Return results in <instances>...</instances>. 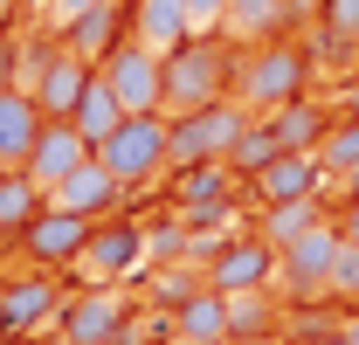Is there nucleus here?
<instances>
[{"instance_id":"nucleus-33","label":"nucleus","mask_w":359,"mask_h":345,"mask_svg":"<svg viewBox=\"0 0 359 345\" xmlns=\"http://www.w3.org/2000/svg\"><path fill=\"white\" fill-rule=\"evenodd\" d=\"M332 221H339V235H346V242L359 249V194H346V201L332 208Z\"/></svg>"},{"instance_id":"nucleus-12","label":"nucleus","mask_w":359,"mask_h":345,"mask_svg":"<svg viewBox=\"0 0 359 345\" xmlns=\"http://www.w3.org/2000/svg\"><path fill=\"white\" fill-rule=\"evenodd\" d=\"M62 311V290H55V276L28 262V276H7L0 283V339H21V332H35Z\"/></svg>"},{"instance_id":"nucleus-21","label":"nucleus","mask_w":359,"mask_h":345,"mask_svg":"<svg viewBox=\"0 0 359 345\" xmlns=\"http://www.w3.org/2000/svg\"><path fill=\"white\" fill-rule=\"evenodd\" d=\"M290 14H297V0H228V35L249 48V42H276V35H290Z\"/></svg>"},{"instance_id":"nucleus-6","label":"nucleus","mask_w":359,"mask_h":345,"mask_svg":"<svg viewBox=\"0 0 359 345\" xmlns=\"http://www.w3.org/2000/svg\"><path fill=\"white\" fill-rule=\"evenodd\" d=\"M256 111L242 97H222V104H201V111H180L173 138H166V166H201V159H228V145L242 138Z\"/></svg>"},{"instance_id":"nucleus-15","label":"nucleus","mask_w":359,"mask_h":345,"mask_svg":"<svg viewBox=\"0 0 359 345\" xmlns=\"http://www.w3.org/2000/svg\"><path fill=\"white\" fill-rule=\"evenodd\" d=\"M83 159H90V138H83L76 125H69V118H48V125H42V138H35V152H28V166H21V172H28V180H35V187L48 194L55 180H69V172L83 166Z\"/></svg>"},{"instance_id":"nucleus-38","label":"nucleus","mask_w":359,"mask_h":345,"mask_svg":"<svg viewBox=\"0 0 359 345\" xmlns=\"http://www.w3.org/2000/svg\"><path fill=\"white\" fill-rule=\"evenodd\" d=\"M14 7H21V0H0V28H7V14H14Z\"/></svg>"},{"instance_id":"nucleus-23","label":"nucleus","mask_w":359,"mask_h":345,"mask_svg":"<svg viewBox=\"0 0 359 345\" xmlns=\"http://www.w3.org/2000/svg\"><path fill=\"white\" fill-rule=\"evenodd\" d=\"M118 118H125V104H118V90H111V76L97 69V76H90V90H83V104L69 111V125L83 131V138H90V152H97V145H104V138L118 131Z\"/></svg>"},{"instance_id":"nucleus-25","label":"nucleus","mask_w":359,"mask_h":345,"mask_svg":"<svg viewBox=\"0 0 359 345\" xmlns=\"http://www.w3.org/2000/svg\"><path fill=\"white\" fill-rule=\"evenodd\" d=\"M318 221H332V201H325V194H311V201H276V208H263V221H256V228L283 249V242H297V235H304V228H318Z\"/></svg>"},{"instance_id":"nucleus-14","label":"nucleus","mask_w":359,"mask_h":345,"mask_svg":"<svg viewBox=\"0 0 359 345\" xmlns=\"http://www.w3.org/2000/svg\"><path fill=\"white\" fill-rule=\"evenodd\" d=\"M118 201H125V187H118V172L104 166L97 152H90V159L69 172V180H55V187H48V208H62V215H83V221H104Z\"/></svg>"},{"instance_id":"nucleus-22","label":"nucleus","mask_w":359,"mask_h":345,"mask_svg":"<svg viewBox=\"0 0 359 345\" xmlns=\"http://www.w3.org/2000/svg\"><path fill=\"white\" fill-rule=\"evenodd\" d=\"M173 339H228V297L215 283H201L173 304Z\"/></svg>"},{"instance_id":"nucleus-5","label":"nucleus","mask_w":359,"mask_h":345,"mask_svg":"<svg viewBox=\"0 0 359 345\" xmlns=\"http://www.w3.org/2000/svg\"><path fill=\"white\" fill-rule=\"evenodd\" d=\"M166 180H173V215L187 221V228H228V215H235V194L249 187V180L228 166V159L166 166Z\"/></svg>"},{"instance_id":"nucleus-13","label":"nucleus","mask_w":359,"mask_h":345,"mask_svg":"<svg viewBox=\"0 0 359 345\" xmlns=\"http://www.w3.org/2000/svg\"><path fill=\"white\" fill-rule=\"evenodd\" d=\"M325 187H332V172H325L318 152H276V159L249 180V201H256V208H276V201H311Z\"/></svg>"},{"instance_id":"nucleus-31","label":"nucleus","mask_w":359,"mask_h":345,"mask_svg":"<svg viewBox=\"0 0 359 345\" xmlns=\"http://www.w3.org/2000/svg\"><path fill=\"white\" fill-rule=\"evenodd\" d=\"M187 21H194V35H201V28H222L228 0H187Z\"/></svg>"},{"instance_id":"nucleus-40","label":"nucleus","mask_w":359,"mask_h":345,"mask_svg":"<svg viewBox=\"0 0 359 345\" xmlns=\"http://www.w3.org/2000/svg\"><path fill=\"white\" fill-rule=\"evenodd\" d=\"M0 172H7V166H0Z\"/></svg>"},{"instance_id":"nucleus-28","label":"nucleus","mask_w":359,"mask_h":345,"mask_svg":"<svg viewBox=\"0 0 359 345\" xmlns=\"http://www.w3.org/2000/svg\"><path fill=\"white\" fill-rule=\"evenodd\" d=\"M318 159H325V172H332V180L359 166V118H353V111H339V118H332L325 145H318Z\"/></svg>"},{"instance_id":"nucleus-32","label":"nucleus","mask_w":359,"mask_h":345,"mask_svg":"<svg viewBox=\"0 0 359 345\" xmlns=\"http://www.w3.org/2000/svg\"><path fill=\"white\" fill-rule=\"evenodd\" d=\"M7 83H21V35L0 28V90H7Z\"/></svg>"},{"instance_id":"nucleus-39","label":"nucleus","mask_w":359,"mask_h":345,"mask_svg":"<svg viewBox=\"0 0 359 345\" xmlns=\"http://www.w3.org/2000/svg\"><path fill=\"white\" fill-rule=\"evenodd\" d=\"M118 345H138V339H118Z\"/></svg>"},{"instance_id":"nucleus-9","label":"nucleus","mask_w":359,"mask_h":345,"mask_svg":"<svg viewBox=\"0 0 359 345\" xmlns=\"http://www.w3.org/2000/svg\"><path fill=\"white\" fill-rule=\"evenodd\" d=\"M97 69L111 76V90H118V104H125V111H166V55H159L152 42L125 35V42L97 62Z\"/></svg>"},{"instance_id":"nucleus-26","label":"nucleus","mask_w":359,"mask_h":345,"mask_svg":"<svg viewBox=\"0 0 359 345\" xmlns=\"http://www.w3.org/2000/svg\"><path fill=\"white\" fill-rule=\"evenodd\" d=\"M318 55H353L359 48V0H318Z\"/></svg>"},{"instance_id":"nucleus-11","label":"nucleus","mask_w":359,"mask_h":345,"mask_svg":"<svg viewBox=\"0 0 359 345\" xmlns=\"http://www.w3.org/2000/svg\"><path fill=\"white\" fill-rule=\"evenodd\" d=\"M90 228H97V221H83V215H62V208H42V215H35L28 228H21V235H14V249L35 262V269H69V262L83 256Z\"/></svg>"},{"instance_id":"nucleus-4","label":"nucleus","mask_w":359,"mask_h":345,"mask_svg":"<svg viewBox=\"0 0 359 345\" xmlns=\"http://www.w3.org/2000/svg\"><path fill=\"white\" fill-rule=\"evenodd\" d=\"M55 332L62 345H118L138 332V304L125 297V283H83V297H62Z\"/></svg>"},{"instance_id":"nucleus-19","label":"nucleus","mask_w":359,"mask_h":345,"mask_svg":"<svg viewBox=\"0 0 359 345\" xmlns=\"http://www.w3.org/2000/svg\"><path fill=\"white\" fill-rule=\"evenodd\" d=\"M276 332H283L276 283H263V290H235V297H228V339H235V345H269Z\"/></svg>"},{"instance_id":"nucleus-7","label":"nucleus","mask_w":359,"mask_h":345,"mask_svg":"<svg viewBox=\"0 0 359 345\" xmlns=\"http://www.w3.org/2000/svg\"><path fill=\"white\" fill-rule=\"evenodd\" d=\"M339 249H346L339 221H318V228H304L297 242H283V249H276V283H283L297 304L332 297V262H339ZM332 304H339V297H332Z\"/></svg>"},{"instance_id":"nucleus-30","label":"nucleus","mask_w":359,"mask_h":345,"mask_svg":"<svg viewBox=\"0 0 359 345\" xmlns=\"http://www.w3.org/2000/svg\"><path fill=\"white\" fill-rule=\"evenodd\" d=\"M35 7V28H69L83 7H97V0H28Z\"/></svg>"},{"instance_id":"nucleus-27","label":"nucleus","mask_w":359,"mask_h":345,"mask_svg":"<svg viewBox=\"0 0 359 345\" xmlns=\"http://www.w3.org/2000/svg\"><path fill=\"white\" fill-rule=\"evenodd\" d=\"M276 152H283V145H276V131H269V118H263V111H256V118L242 125V138L228 145V166L242 172V180H256V172H263L269 159H276Z\"/></svg>"},{"instance_id":"nucleus-2","label":"nucleus","mask_w":359,"mask_h":345,"mask_svg":"<svg viewBox=\"0 0 359 345\" xmlns=\"http://www.w3.org/2000/svg\"><path fill=\"white\" fill-rule=\"evenodd\" d=\"M311 90V48L297 35H276V42H249L242 48V69H235V97L249 111H276L290 97Z\"/></svg>"},{"instance_id":"nucleus-16","label":"nucleus","mask_w":359,"mask_h":345,"mask_svg":"<svg viewBox=\"0 0 359 345\" xmlns=\"http://www.w3.org/2000/svg\"><path fill=\"white\" fill-rule=\"evenodd\" d=\"M42 125H48V111L35 104V90H28V83H7V90H0V166H28Z\"/></svg>"},{"instance_id":"nucleus-20","label":"nucleus","mask_w":359,"mask_h":345,"mask_svg":"<svg viewBox=\"0 0 359 345\" xmlns=\"http://www.w3.org/2000/svg\"><path fill=\"white\" fill-rule=\"evenodd\" d=\"M125 21H132L138 42H152L159 55H166V48H180L187 35H194V21H187V0H125Z\"/></svg>"},{"instance_id":"nucleus-10","label":"nucleus","mask_w":359,"mask_h":345,"mask_svg":"<svg viewBox=\"0 0 359 345\" xmlns=\"http://www.w3.org/2000/svg\"><path fill=\"white\" fill-rule=\"evenodd\" d=\"M201 276H208L222 297L263 290V283H276V242H269L263 228H256V235H222V249L201 262Z\"/></svg>"},{"instance_id":"nucleus-35","label":"nucleus","mask_w":359,"mask_h":345,"mask_svg":"<svg viewBox=\"0 0 359 345\" xmlns=\"http://www.w3.org/2000/svg\"><path fill=\"white\" fill-rule=\"evenodd\" d=\"M339 332H346V339L359 345V304H346V318H339Z\"/></svg>"},{"instance_id":"nucleus-3","label":"nucleus","mask_w":359,"mask_h":345,"mask_svg":"<svg viewBox=\"0 0 359 345\" xmlns=\"http://www.w3.org/2000/svg\"><path fill=\"white\" fill-rule=\"evenodd\" d=\"M166 138H173V118L166 111H125L118 131L97 145V159L118 172V187L132 194V187H145V180L166 172Z\"/></svg>"},{"instance_id":"nucleus-29","label":"nucleus","mask_w":359,"mask_h":345,"mask_svg":"<svg viewBox=\"0 0 359 345\" xmlns=\"http://www.w3.org/2000/svg\"><path fill=\"white\" fill-rule=\"evenodd\" d=\"M332 297H339V304H359V249H353V242H346L339 262H332Z\"/></svg>"},{"instance_id":"nucleus-18","label":"nucleus","mask_w":359,"mask_h":345,"mask_svg":"<svg viewBox=\"0 0 359 345\" xmlns=\"http://www.w3.org/2000/svg\"><path fill=\"white\" fill-rule=\"evenodd\" d=\"M269 118V131H276V145L283 152H318L325 145V131H332V104L325 97H290V104H276V111H263Z\"/></svg>"},{"instance_id":"nucleus-36","label":"nucleus","mask_w":359,"mask_h":345,"mask_svg":"<svg viewBox=\"0 0 359 345\" xmlns=\"http://www.w3.org/2000/svg\"><path fill=\"white\" fill-rule=\"evenodd\" d=\"M339 111H353V118H359V76L346 83V104H339Z\"/></svg>"},{"instance_id":"nucleus-24","label":"nucleus","mask_w":359,"mask_h":345,"mask_svg":"<svg viewBox=\"0 0 359 345\" xmlns=\"http://www.w3.org/2000/svg\"><path fill=\"white\" fill-rule=\"evenodd\" d=\"M42 208H48V194H42V187H35V180H28L21 166H7V172H0V235H7V242H14L28 221L42 215Z\"/></svg>"},{"instance_id":"nucleus-34","label":"nucleus","mask_w":359,"mask_h":345,"mask_svg":"<svg viewBox=\"0 0 359 345\" xmlns=\"http://www.w3.org/2000/svg\"><path fill=\"white\" fill-rule=\"evenodd\" d=\"M297 345H353V339H346V332L332 325V332H304V339H297Z\"/></svg>"},{"instance_id":"nucleus-17","label":"nucleus","mask_w":359,"mask_h":345,"mask_svg":"<svg viewBox=\"0 0 359 345\" xmlns=\"http://www.w3.org/2000/svg\"><path fill=\"white\" fill-rule=\"evenodd\" d=\"M55 42H69L76 55H90V62H104L111 48L132 35V21H125V0H97V7H83L69 28H48Z\"/></svg>"},{"instance_id":"nucleus-1","label":"nucleus","mask_w":359,"mask_h":345,"mask_svg":"<svg viewBox=\"0 0 359 345\" xmlns=\"http://www.w3.org/2000/svg\"><path fill=\"white\" fill-rule=\"evenodd\" d=\"M235 69H242V42L228 28H201L180 48H166V118L235 97Z\"/></svg>"},{"instance_id":"nucleus-37","label":"nucleus","mask_w":359,"mask_h":345,"mask_svg":"<svg viewBox=\"0 0 359 345\" xmlns=\"http://www.w3.org/2000/svg\"><path fill=\"white\" fill-rule=\"evenodd\" d=\"M173 345H235V339H173Z\"/></svg>"},{"instance_id":"nucleus-8","label":"nucleus","mask_w":359,"mask_h":345,"mask_svg":"<svg viewBox=\"0 0 359 345\" xmlns=\"http://www.w3.org/2000/svg\"><path fill=\"white\" fill-rule=\"evenodd\" d=\"M145 228L138 221H125V215H104L97 228H90V242H83V256L69 262L83 283H132L138 269H145Z\"/></svg>"}]
</instances>
